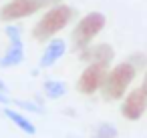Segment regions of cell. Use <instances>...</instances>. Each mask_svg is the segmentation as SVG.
<instances>
[{"label": "cell", "mask_w": 147, "mask_h": 138, "mask_svg": "<svg viewBox=\"0 0 147 138\" xmlns=\"http://www.w3.org/2000/svg\"><path fill=\"white\" fill-rule=\"evenodd\" d=\"M22 60H24L22 38H10V46H8L6 54L0 58V68H12V66H18Z\"/></svg>", "instance_id": "obj_8"}, {"label": "cell", "mask_w": 147, "mask_h": 138, "mask_svg": "<svg viewBox=\"0 0 147 138\" xmlns=\"http://www.w3.org/2000/svg\"><path fill=\"white\" fill-rule=\"evenodd\" d=\"M63 0H45V4L47 6H55V4H61Z\"/></svg>", "instance_id": "obj_18"}, {"label": "cell", "mask_w": 147, "mask_h": 138, "mask_svg": "<svg viewBox=\"0 0 147 138\" xmlns=\"http://www.w3.org/2000/svg\"><path fill=\"white\" fill-rule=\"evenodd\" d=\"M145 110H147V94L143 92V88H135L133 92H129L121 104V114L127 120H139Z\"/></svg>", "instance_id": "obj_6"}, {"label": "cell", "mask_w": 147, "mask_h": 138, "mask_svg": "<svg viewBox=\"0 0 147 138\" xmlns=\"http://www.w3.org/2000/svg\"><path fill=\"white\" fill-rule=\"evenodd\" d=\"M129 62H131L135 68H141V66H145V62H147V56H145V54H131Z\"/></svg>", "instance_id": "obj_15"}, {"label": "cell", "mask_w": 147, "mask_h": 138, "mask_svg": "<svg viewBox=\"0 0 147 138\" xmlns=\"http://www.w3.org/2000/svg\"><path fill=\"white\" fill-rule=\"evenodd\" d=\"M42 90H45V96H47V98L57 100V98L65 96L67 86H65V82H61V80H47L45 86H42Z\"/></svg>", "instance_id": "obj_11"}, {"label": "cell", "mask_w": 147, "mask_h": 138, "mask_svg": "<svg viewBox=\"0 0 147 138\" xmlns=\"http://www.w3.org/2000/svg\"><path fill=\"white\" fill-rule=\"evenodd\" d=\"M45 0H12L0 8V20L2 22H12L18 18H26L40 8H45Z\"/></svg>", "instance_id": "obj_5"}, {"label": "cell", "mask_w": 147, "mask_h": 138, "mask_svg": "<svg viewBox=\"0 0 147 138\" xmlns=\"http://www.w3.org/2000/svg\"><path fill=\"white\" fill-rule=\"evenodd\" d=\"M75 16V10L67 4H55L51 10H47L42 14V18L34 24L32 28V36L34 40H49L51 36H55L57 32H61Z\"/></svg>", "instance_id": "obj_1"}, {"label": "cell", "mask_w": 147, "mask_h": 138, "mask_svg": "<svg viewBox=\"0 0 147 138\" xmlns=\"http://www.w3.org/2000/svg\"><path fill=\"white\" fill-rule=\"evenodd\" d=\"M105 22H107V18L101 12H89V14H85L77 22V26L73 30V48L75 50H83L85 46H89L91 40L105 28Z\"/></svg>", "instance_id": "obj_3"}, {"label": "cell", "mask_w": 147, "mask_h": 138, "mask_svg": "<svg viewBox=\"0 0 147 138\" xmlns=\"http://www.w3.org/2000/svg\"><path fill=\"white\" fill-rule=\"evenodd\" d=\"M115 136H117V128L113 124H107V122L99 124L93 130V138H115Z\"/></svg>", "instance_id": "obj_12"}, {"label": "cell", "mask_w": 147, "mask_h": 138, "mask_svg": "<svg viewBox=\"0 0 147 138\" xmlns=\"http://www.w3.org/2000/svg\"><path fill=\"white\" fill-rule=\"evenodd\" d=\"M4 32H6V36H8V38H20V34H22V30H20L16 24H6Z\"/></svg>", "instance_id": "obj_14"}, {"label": "cell", "mask_w": 147, "mask_h": 138, "mask_svg": "<svg viewBox=\"0 0 147 138\" xmlns=\"http://www.w3.org/2000/svg\"><path fill=\"white\" fill-rule=\"evenodd\" d=\"M65 52H67L65 40H61V38L51 40L49 46L45 48L42 56H40V66H42V68H51L53 64H57V62L61 60V56H65Z\"/></svg>", "instance_id": "obj_9"}, {"label": "cell", "mask_w": 147, "mask_h": 138, "mask_svg": "<svg viewBox=\"0 0 147 138\" xmlns=\"http://www.w3.org/2000/svg\"><path fill=\"white\" fill-rule=\"evenodd\" d=\"M4 116L8 118V120H12V124H16L22 132H26L28 136H34L36 134V126L26 118V116H22L20 112H16V110H12V108H4Z\"/></svg>", "instance_id": "obj_10"}, {"label": "cell", "mask_w": 147, "mask_h": 138, "mask_svg": "<svg viewBox=\"0 0 147 138\" xmlns=\"http://www.w3.org/2000/svg\"><path fill=\"white\" fill-rule=\"evenodd\" d=\"M0 92L8 94V86H6V82H4V80H0Z\"/></svg>", "instance_id": "obj_17"}, {"label": "cell", "mask_w": 147, "mask_h": 138, "mask_svg": "<svg viewBox=\"0 0 147 138\" xmlns=\"http://www.w3.org/2000/svg\"><path fill=\"white\" fill-rule=\"evenodd\" d=\"M12 104H16L18 108H22V110H28V112H36V114H40L42 112V108L40 106H36V104H32V102H26V100H14Z\"/></svg>", "instance_id": "obj_13"}, {"label": "cell", "mask_w": 147, "mask_h": 138, "mask_svg": "<svg viewBox=\"0 0 147 138\" xmlns=\"http://www.w3.org/2000/svg\"><path fill=\"white\" fill-rule=\"evenodd\" d=\"M141 88H143V92L147 94V72H145V76H143V84H141Z\"/></svg>", "instance_id": "obj_19"}, {"label": "cell", "mask_w": 147, "mask_h": 138, "mask_svg": "<svg viewBox=\"0 0 147 138\" xmlns=\"http://www.w3.org/2000/svg\"><path fill=\"white\" fill-rule=\"evenodd\" d=\"M135 74H137V68H135L129 60L119 62V64H117L115 68H111V70L107 72V76H105V82H103V86H101L103 98H105V100H119V98H123L125 92H127V88H129V84L133 82Z\"/></svg>", "instance_id": "obj_2"}, {"label": "cell", "mask_w": 147, "mask_h": 138, "mask_svg": "<svg viewBox=\"0 0 147 138\" xmlns=\"http://www.w3.org/2000/svg\"><path fill=\"white\" fill-rule=\"evenodd\" d=\"M8 102H10L8 94H4V92H0V104H8Z\"/></svg>", "instance_id": "obj_16"}, {"label": "cell", "mask_w": 147, "mask_h": 138, "mask_svg": "<svg viewBox=\"0 0 147 138\" xmlns=\"http://www.w3.org/2000/svg\"><path fill=\"white\" fill-rule=\"evenodd\" d=\"M107 66L105 64H99V62H89V66L81 72L79 80H77V90L81 94H95L97 90H101L103 82H105V76H107Z\"/></svg>", "instance_id": "obj_4"}, {"label": "cell", "mask_w": 147, "mask_h": 138, "mask_svg": "<svg viewBox=\"0 0 147 138\" xmlns=\"http://www.w3.org/2000/svg\"><path fill=\"white\" fill-rule=\"evenodd\" d=\"M115 52L109 44H95V46H85L83 50H79V58L87 60V62H99L109 66V62L113 60Z\"/></svg>", "instance_id": "obj_7"}]
</instances>
